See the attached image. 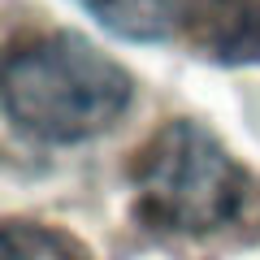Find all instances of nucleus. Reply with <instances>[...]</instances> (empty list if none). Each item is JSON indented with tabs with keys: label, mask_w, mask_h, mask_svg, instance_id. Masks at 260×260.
I'll list each match as a JSON object with an SVG mask.
<instances>
[{
	"label": "nucleus",
	"mask_w": 260,
	"mask_h": 260,
	"mask_svg": "<svg viewBox=\"0 0 260 260\" xmlns=\"http://www.w3.org/2000/svg\"><path fill=\"white\" fill-rule=\"evenodd\" d=\"M135 83L126 65L83 35H44L5 61V113L39 143L95 139L126 113Z\"/></svg>",
	"instance_id": "f257e3e1"
},
{
	"label": "nucleus",
	"mask_w": 260,
	"mask_h": 260,
	"mask_svg": "<svg viewBox=\"0 0 260 260\" xmlns=\"http://www.w3.org/2000/svg\"><path fill=\"white\" fill-rule=\"evenodd\" d=\"M247 169L200 121H169L135 160V217L160 234H213L247 204Z\"/></svg>",
	"instance_id": "f03ea898"
},
{
	"label": "nucleus",
	"mask_w": 260,
	"mask_h": 260,
	"mask_svg": "<svg viewBox=\"0 0 260 260\" xmlns=\"http://www.w3.org/2000/svg\"><path fill=\"white\" fill-rule=\"evenodd\" d=\"M208 52L230 65L260 61V0H221L208 26Z\"/></svg>",
	"instance_id": "20e7f679"
},
{
	"label": "nucleus",
	"mask_w": 260,
	"mask_h": 260,
	"mask_svg": "<svg viewBox=\"0 0 260 260\" xmlns=\"http://www.w3.org/2000/svg\"><path fill=\"white\" fill-rule=\"evenodd\" d=\"M95 22H104L109 30L126 39H174L182 30H191L208 9H217L213 0H83Z\"/></svg>",
	"instance_id": "7ed1b4c3"
},
{
	"label": "nucleus",
	"mask_w": 260,
	"mask_h": 260,
	"mask_svg": "<svg viewBox=\"0 0 260 260\" xmlns=\"http://www.w3.org/2000/svg\"><path fill=\"white\" fill-rule=\"evenodd\" d=\"M0 260H91V251L65 230L39 221H5V251Z\"/></svg>",
	"instance_id": "39448f33"
}]
</instances>
